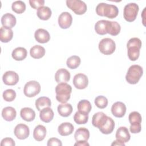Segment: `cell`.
<instances>
[{"label":"cell","instance_id":"cell-1","mask_svg":"<svg viewBox=\"0 0 146 146\" xmlns=\"http://www.w3.org/2000/svg\"><path fill=\"white\" fill-rule=\"evenodd\" d=\"M96 13L99 16H104L110 19H113L117 16L119 9L115 5L106 3H100L96 7Z\"/></svg>","mask_w":146,"mask_h":146},{"label":"cell","instance_id":"cell-2","mask_svg":"<svg viewBox=\"0 0 146 146\" xmlns=\"http://www.w3.org/2000/svg\"><path fill=\"white\" fill-rule=\"evenodd\" d=\"M72 87L66 83H58L55 87L56 99L62 103H66L70 98Z\"/></svg>","mask_w":146,"mask_h":146},{"label":"cell","instance_id":"cell-3","mask_svg":"<svg viewBox=\"0 0 146 146\" xmlns=\"http://www.w3.org/2000/svg\"><path fill=\"white\" fill-rule=\"evenodd\" d=\"M143 74V68L139 65L133 64L128 68L125 75V79L128 83L135 84L138 83Z\"/></svg>","mask_w":146,"mask_h":146},{"label":"cell","instance_id":"cell-4","mask_svg":"<svg viewBox=\"0 0 146 146\" xmlns=\"http://www.w3.org/2000/svg\"><path fill=\"white\" fill-rule=\"evenodd\" d=\"M139 10V6L135 3H129L126 5L123 10V16L125 21L129 22L134 21Z\"/></svg>","mask_w":146,"mask_h":146},{"label":"cell","instance_id":"cell-5","mask_svg":"<svg viewBox=\"0 0 146 146\" xmlns=\"http://www.w3.org/2000/svg\"><path fill=\"white\" fill-rule=\"evenodd\" d=\"M98 47L102 54L108 55L113 53L116 48V44L112 39L106 38L100 41Z\"/></svg>","mask_w":146,"mask_h":146},{"label":"cell","instance_id":"cell-6","mask_svg":"<svg viewBox=\"0 0 146 146\" xmlns=\"http://www.w3.org/2000/svg\"><path fill=\"white\" fill-rule=\"evenodd\" d=\"M67 6L77 15L84 14L87 9V5L80 0H67Z\"/></svg>","mask_w":146,"mask_h":146},{"label":"cell","instance_id":"cell-7","mask_svg":"<svg viewBox=\"0 0 146 146\" xmlns=\"http://www.w3.org/2000/svg\"><path fill=\"white\" fill-rule=\"evenodd\" d=\"M40 91V85L35 80H31L26 83L23 88V93L27 97L31 98L38 95Z\"/></svg>","mask_w":146,"mask_h":146},{"label":"cell","instance_id":"cell-8","mask_svg":"<svg viewBox=\"0 0 146 146\" xmlns=\"http://www.w3.org/2000/svg\"><path fill=\"white\" fill-rule=\"evenodd\" d=\"M73 84L76 88L79 90L84 89L87 87L88 84V78L82 73L77 74L74 77Z\"/></svg>","mask_w":146,"mask_h":146},{"label":"cell","instance_id":"cell-9","mask_svg":"<svg viewBox=\"0 0 146 146\" xmlns=\"http://www.w3.org/2000/svg\"><path fill=\"white\" fill-rule=\"evenodd\" d=\"M14 133L18 139H26L29 137L30 134L29 128L25 124H18L14 128Z\"/></svg>","mask_w":146,"mask_h":146},{"label":"cell","instance_id":"cell-10","mask_svg":"<svg viewBox=\"0 0 146 146\" xmlns=\"http://www.w3.org/2000/svg\"><path fill=\"white\" fill-rule=\"evenodd\" d=\"M72 22V17L68 12L62 13L58 18V24L60 28L66 29L69 28Z\"/></svg>","mask_w":146,"mask_h":146},{"label":"cell","instance_id":"cell-11","mask_svg":"<svg viewBox=\"0 0 146 146\" xmlns=\"http://www.w3.org/2000/svg\"><path fill=\"white\" fill-rule=\"evenodd\" d=\"M2 80L6 85L14 86L18 82L19 76L13 71H8L3 75Z\"/></svg>","mask_w":146,"mask_h":146},{"label":"cell","instance_id":"cell-12","mask_svg":"<svg viewBox=\"0 0 146 146\" xmlns=\"http://www.w3.org/2000/svg\"><path fill=\"white\" fill-rule=\"evenodd\" d=\"M112 115L116 117H122L126 112V106L124 103L121 102H116L113 103L111 107Z\"/></svg>","mask_w":146,"mask_h":146},{"label":"cell","instance_id":"cell-13","mask_svg":"<svg viewBox=\"0 0 146 146\" xmlns=\"http://www.w3.org/2000/svg\"><path fill=\"white\" fill-rule=\"evenodd\" d=\"M108 116L103 112H98L95 113L92 118V125L98 128H101L106 122Z\"/></svg>","mask_w":146,"mask_h":146},{"label":"cell","instance_id":"cell-14","mask_svg":"<svg viewBox=\"0 0 146 146\" xmlns=\"http://www.w3.org/2000/svg\"><path fill=\"white\" fill-rule=\"evenodd\" d=\"M115 137L116 140L121 143L128 142L131 138L128 128L125 127H120L116 132Z\"/></svg>","mask_w":146,"mask_h":146},{"label":"cell","instance_id":"cell-15","mask_svg":"<svg viewBox=\"0 0 146 146\" xmlns=\"http://www.w3.org/2000/svg\"><path fill=\"white\" fill-rule=\"evenodd\" d=\"M70 73L65 68H60L55 73V79L58 83H67L70 79Z\"/></svg>","mask_w":146,"mask_h":146},{"label":"cell","instance_id":"cell-16","mask_svg":"<svg viewBox=\"0 0 146 146\" xmlns=\"http://www.w3.org/2000/svg\"><path fill=\"white\" fill-rule=\"evenodd\" d=\"M35 40L40 43H45L48 42L50 39V35L49 33L43 29H39L36 30L34 34Z\"/></svg>","mask_w":146,"mask_h":146},{"label":"cell","instance_id":"cell-17","mask_svg":"<svg viewBox=\"0 0 146 146\" xmlns=\"http://www.w3.org/2000/svg\"><path fill=\"white\" fill-rule=\"evenodd\" d=\"M16 18L11 13H6L1 18V23L3 27L13 28L16 25Z\"/></svg>","mask_w":146,"mask_h":146},{"label":"cell","instance_id":"cell-18","mask_svg":"<svg viewBox=\"0 0 146 146\" xmlns=\"http://www.w3.org/2000/svg\"><path fill=\"white\" fill-rule=\"evenodd\" d=\"M74 137L76 141H86L89 139L90 132L88 129L84 127H80L78 128L75 134Z\"/></svg>","mask_w":146,"mask_h":146},{"label":"cell","instance_id":"cell-19","mask_svg":"<svg viewBox=\"0 0 146 146\" xmlns=\"http://www.w3.org/2000/svg\"><path fill=\"white\" fill-rule=\"evenodd\" d=\"M13 36V31L10 28L1 27L0 29V40L2 42L7 43L10 41Z\"/></svg>","mask_w":146,"mask_h":146},{"label":"cell","instance_id":"cell-20","mask_svg":"<svg viewBox=\"0 0 146 146\" xmlns=\"http://www.w3.org/2000/svg\"><path fill=\"white\" fill-rule=\"evenodd\" d=\"M74 129V126L71 123L65 122L59 125L58 131L61 136H66L71 135L73 132Z\"/></svg>","mask_w":146,"mask_h":146},{"label":"cell","instance_id":"cell-21","mask_svg":"<svg viewBox=\"0 0 146 146\" xmlns=\"http://www.w3.org/2000/svg\"><path fill=\"white\" fill-rule=\"evenodd\" d=\"M54 116V112L52 110L50 107L44 108L40 111L39 117L40 120L44 123L50 122Z\"/></svg>","mask_w":146,"mask_h":146},{"label":"cell","instance_id":"cell-22","mask_svg":"<svg viewBox=\"0 0 146 146\" xmlns=\"http://www.w3.org/2000/svg\"><path fill=\"white\" fill-rule=\"evenodd\" d=\"M120 25L117 22L107 21V33L112 36H116L120 33Z\"/></svg>","mask_w":146,"mask_h":146},{"label":"cell","instance_id":"cell-23","mask_svg":"<svg viewBox=\"0 0 146 146\" xmlns=\"http://www.w3.org/2000/svg\"><path fill=\"white\" fill-rule=\"evenodd\" d=\"M46 132V128L44 126L42 125H38L34 129L33 137L35 140L41 141L45 138Z\"/></svg>","mask_w":146,"mask_h":146},{"label":"cell","instance_id":"cell-24","mask_svg":"<svg viewBox=\"0 0 146 146\" xmlns=\"http://www.w3.org/2000/svg\"><path fill=\"white\" fill-rule=\"evenodd\" d=\"M17 112L12 107H5L2 111V117L7 121H13L16 117Z\"/></svg>","mask_w":146,"mask_h":146},{"label":"cell","instance_id":"cell-25","mask_svg":"<svg viewBox=\"0 0 146 146\" xmlns=\"http://www.w3.org/2000/svg\"><path fill=\"white\" fill-rule=\"evenodd\" d=\"M20 115L24 120L26 121H31L35 117V112L31 108L25 107L21 109Z\"/></svg>","mask_w":146,"mask_h":146},{"label":"cell","instance_id":"cell-26","mask_svg":"<svg viewBox=\"0 0 146 146\" xmlns=\"http://www.w3.org/2000/svg\"><path fill=\"white\" fill-rule=\"evenodd\" d=\"M27 55V52L26 48L24 47H17L12 52V58L17 61H21L24 60Z\"/></svg>","mask_w":146,"mask_h":146},{"label":"cell","instance_id":"cell-27","mask_svg":"<svg viewBox=\"0 0 146 146\" xmlns=\"http://www.w3.org/2000/svg\"><path fill=\"white\" fill-rule=\"evenodd\" d=\"M115 124L113 120L111 117L108 116V119L106 122L99 129L102 133L108 135L113 132L115 128Z\"/></svg>","mask_w":146,"mask_h":146},{"label":"cell","instance_id":"cell-28","mask_svg":"<svg viewBox=\"0 0 146 146\" xmlns=\"http://www.w3.org/2000/svg\"><path fill=\"white\" fill-rule=\"evenodd\" d=\"M30 54L34 59H40L45 54V49L40 45H35L30 48Z\"/></svg>","mask_w":146,"mask_h":146},{"label":"cell","instance_id":"cell-29","mask_svg":"<svg viewBox=\"0 0 146 146\" xmlns=\"http://www.w3.org/2000/svg\"><path fill=\"white\" fill-rule=\"evenodd\" d=\"M59 114L63 117H68L72 112V107L71 104L63 103L58 106L57 108Z\"/></svg>","mask_w":146,"mask_h":146},{"label":"cell","instance_id":"cell-30","mask_svg":"<svg viewBox=\"0 0 146 146\" xmlns=\"http://www.w3.org/2000/svg\"><path fill=\"white\" fill-rule=\"evenodd\" d=\"M51 106V102L50 99L46 96L39 97L35 101V107L38 111L46 108L50 107Z\"/></svg>","mask_w":146,"mask_h":146},{"label":"cell","instance_id":"cell-31","mask_svg":"<svg viewBox=\"0 0 146 146\" xmlns=\"http://www.w3.org/2000/svg\"><path fill=\"white\" fill-rule=\"evenodd\" d=\"M51 10L50 7L47 6H43L39 8L37 10V16L42 20H48L51 16Z\"/></svg>","mask_w":146,"mask_h":146},{"label":"cell","instance_id":"cell-32","mask_svg":"<svg viewBox=\"0 0 146 146\" xmlns=\"http://www.w3.org/2000/svg\"><path fill=\"white\" fill-rule=\"evenodd\" d=\"M77 107L79 112L85 114H88L92 108L91 103L86 99L80 100L78 103Z\"/></svg>","mask_w":146,"mask_h":146},{"label":"cell","instance_id":"cell-33","mask_svg":"<svg viewBox=\"0 0 146 146\" xmlns=\"http://www.w3.org/2000/svg\"><path fill=\"white\" fill-rule=\"evenodd\" d=\"M107 20H100L98 21L95 25V30L99 35H105L107 33Z\"/></svg>","mask_w":146,"mask_h":146},{"label":"cell","instance_id":"cell-34","mask_svg":"<svg viewBox=\"0 0 146 146\" xmlns=\"http://www.w3.org/2000/svg\"><path fill=\"white\" fill-rule=\"evenodd\" d=\"M81 59L76 55H73L68 58L67 60V66L71 69H75L78 67L80 64Z\"/></svg>","mask_w":146,"mask_h":146},{"label":"cell","instance_id":"cell-35","mask_svg":"<svg viewBox=\"0 0 146 146\" xmlns=\"http://www.w3.org/2000/svg\"><path fill=\"white\" fill-rule=\"evenodd\" d=\"M128 119L131 125H135L141 124L142 118L140 113L137 111H133L129 113Z\"/></svg>","mask_w":146,"mask_h":146},{"label":"cell","instance_id":"cell-36","mask_svg":"<svg viewBox=\"0 0 146 146\" xmlns=\"http://www.w3.org/2000/svg\"><path fill=\"white\" fill-rule=\"evenodd\" d=\"M74 120L78 124H84L88 120V115L77 111L74 116Z\"/></svg>","mask_w":146,"mask_h":146},{"label":"cell","instance_id":"cell-37","mask_svg":"<svg viewBox=\"0 0 146 146\" xmlns=\"http://www.w3.org/2000/svg\"><path fill=\"white\" fill-rule=\"evenodd\" d=\"M12 10L17 14H22L26 10V4L22 1L14 2L11 5Z\"/></svg>","mask_w":146,"mask_h":146},{"label":"cell","instance_id":"cell-38","mask_svg":"<svg viewBox=\"0 0 146 146\" xmlns=\"http://www.w3.org/2000/svg\"><path fill=\"white\" fill-rule=\"evenodd\" d=\"M140 55V48L137 47L128 48V56L132 61L136 60Z\"/></svg>","mask_w":146,"mask_h":146},{"label":"cell","instance_id":"cell-39","mask_svg":"<svg viewBox=\"0 0 146 146\" xmlns=\"http://www.w3.org/2000/svg\"><path fill=\"white\" fill-rule=\"evenodd\" d=\"M95 104L97 107L100 109L105 108L108 105L107 99L102 95L97 96L95 99Z\"/></svg>","mask_w":146,"mask_h":146},{"label":"cell","instance_id":"cell-40","mask_svg":"<svg viewBox=\"0 0 146 146\" xmlns=\"http://www.w3.org/2000/svg\"><path fill=\"white\" fill-rule=\"evenodd\" d=\"M3 98L6 102H12L16 98V92L12 89H7L3 92Z\"/></svg>","mask_w":146,"mask_h":146},{"label":"cell","instance_id":"cell-41","mask_svg":"<svg viewBox=\"0 0 146 146\" xmlns=\"http://www.w3.org/2000/svg\"><path fill=\"white\" fill-rule=\"evenodd\" d=\"M141 45H142V43L141 40L139 38H132L128 40L127 44V47L128 48L131 47H137L140 49L141 47Z\"/></svg>","mask_w":146,"mask_h":146},{"label":"cell","instance_id":"cell-42","mask_svg":"<svg viewBox=\"0 0 146 146\" xmlns=\"http://www.w3.org/2000/svg\"><path fill=\"white\" fill-rule=\"evenodd\" d=\"M29 3L30 6L34 9H38L39 8L43 7L44 4V0H30Z\"/></svg>","mask_w":146,"mask_h":146},{"label":"cell","instance_id":"cell-43","mask_svg":"<svg viewBox=\"0 0 146 146\" xmlns=\"http://www.w3.org/2000/svg\"><path fill=\"white\" fill-rule=\"evenodd\" d=\"M15 143L14 140L10 137H6L3 139L1 142V146H14Z\"/></svg>","mask_w":146,"mask_h":146},{"label":"cell","instance_id":"cell-44","mask_svg":"<svg viewBox=\"0 0 146 146\" xmlns=\"http://www.w3.org/2000/svg\"><path fill=\"white\" fill-rule=\"evenodd\" d=\"M47 145V146H51V145L61 146V145H62V141L59 139L55 138V137H52V138H50V139H48Z\"/></svg>","mask_w":146,"mask_h":146},{"label":"cell","instance_id":"cell-45","mask_svg":"<svg viewBox=\"0 0 146 146\" xmlns=\"http://www.w3.org/2000/svg\"><path fill=\"white\" fill-rule=\"evenodd\" d=\"M129 129L131 133H139L141 130V124L135 125H131L129 127Z\"/></svg>","mask_w":146,"mask_h":146},{"label":"cell","instance_id":"cell-46","mask_svg":"<svg viewBox=\"0 0 146 146\" xmlns=\"http://www.w3.org/2000/svg\"><path fill=\"white\" fill-rule=\"evenodd\" d=\"M75 146H89L90 144L86 141H78L74 144Z\"/></svg>","mask_w":146,"mask_h":146},{"label":"cell","instance_id":"cell-47","mask_svg":"<svg viewBox=\"0 0 146 146\" xmlns=\"http://www.w3.org/2000/svg\"><path fill=\"white\" fill-rule=\"evenodd\" d=\"M111 145H121V146H125V144L123 143H121L117 140H116L113 141V142L111 144Z\"/></svg>","mask_w":146,"mask_h":146}]
</instances>
